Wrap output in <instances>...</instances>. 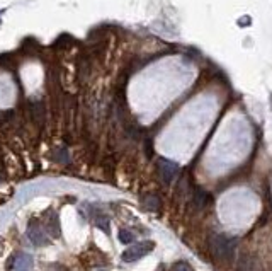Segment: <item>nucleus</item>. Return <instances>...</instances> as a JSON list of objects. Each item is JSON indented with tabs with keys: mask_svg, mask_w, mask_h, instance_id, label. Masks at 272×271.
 <instances>
[{
	"mask_svg": "<svg viewBox=\"0 0 272 271\" xmlns=\"http://www.w3.org/2000/svg\"><path fill=\"white\" fill-rule=\"evenodd\" d=\"M209 246H211V251L216 258L224 259V261H231L235 254L237 239L223 236V234H218V236H213L211 239H209Z\"/></svg>",
	"mask_w": 272,
	"mask_h": 271,
	"instance_id": "obj_1",
	"label": "nucleus"
},
{
	"mask_svg": "<svg viewBox=\"0 0 272 271\" xmlns=\"http://www.w3.org/2000/svg\"><path fill=\"white\" fill-rule=\"evenodd\" d=\"M153 247H155V244L151 242V241H143V242L135 244V246L126 249V251L123 252L121 259L124 263H135L138 259L145 258L147 254H150V252L153 251Z\"/></svg>",
	"mask_w": 272,
	"mask_h": 271,
	"instance_id": "obj_2",
	"label": "nucleus"
},
{
	"mask_svg": "<svg viewBox=\"0 0 272 271\" xmlns=\"http://www.w3.org/2000/svg\"><path fill=\"white\" fill-rule=\"evenodd\" d=\"M157 171L163 182H172L180 174V167L175 162L169 159H158L157 160Z\"/></svg>",
	"mask_w": 272,
	"mask_h": 271,
	"instance_id": "obj_3",
	"label": "nucleus"
},
{
	"mask_svg": "<svg viewBox=\"0 0 272 271\" xmlns=\"http://www.w3.org/2000/svg\"><path fill=\"white\" fill-rule=\"evenodd\" d=\"M27 237L31 239L32 244H36V246H45V244H48V237H46L45 230H43L41 227H39L38 223H34V222L29 225Z\"/></svg>",
	"mask_w": 272,
	"mask_h": 271,
	"instance_id": "obj_4",
	"label": "nucleus"
},
{
	"mask_svg": "<svg viewBox=\"0 0 272 271\" xmlns=\"http://www.w3.org/2000/svg\"><path fill=\"white\" fill-rule=\"evenodd\" d=\"M12 268L16 271H29L32 270V258L26 252H19L12 259Z\"/></svg>",
	"mask_w": 272,
	"mask_h": 271,
	"instance_id": "obj_5",
	"label": "nucleus"
},
{
	"mask_svg": "<svg viewBox=\"0 0 272 271\" xmlns=\"http://www.w3.org/2000/svg\"><path fill=\"white\" fill-rule=\"evenodd\" d=\"M211 201V196L208 195V193L204 191H198L194 195V207L198 208V210H202V208L208 207V203Z\"/></svg>",
	"mask_w": 272,
	"mask_h": 271,
	"instance_id": "obj_6",
	"label": "nucleus"
},
{
	"mask_svg": "<svg viewBox=\"0 0 272 271\" xmlns=\"http://www.w3.org/2000/svg\"><path fill=\"white\" fill-rule=\"evenodd\" d=\"M141 201H143V207L147 208V210H158L160 208V200H158V196L155 195H147L141 198Z\"/></svg>",
	"mask_w": 272,
	"mask_h": 271,
	"instance_id": "obj_7",
	"label": "nucleus"
},
{
	"mask_svg": "<svg viewBox=\"0 0 272 271\" xmlns=\"http://www.w3.org/2000/svg\"><path fill=\"white\" fill-rule=\"evenodd\" d=\"M238 271H255L253 270V261L248 258H242L240 265H238Z\"/></svg>",
	"mask_w": 272,
	"mask_h": 271,
	"instance_id": "obj_8",
	"label": "nucleus"
},
{
	"mask_svg": "<svg viewBox=\"0 0 272 271\" xmlns=\"http://www.w3.org/2000/svg\"><path fill=\"white\" fill-rule=\"evenodd\" d=\"M133 239H135V237H133V234L129 232V230H121V232H119V241H121L123 244H131Z\"/></svg>",
	"mask_w": 272,
	"mask_h": 271,
	"instance_id": "obj_9",
	"label": "nucleus"
},
{
	"mask_svg": "<svg viewBox=\"0 0 272 271\" xmlns=\"http://www.w3.org/2000/svg\"><path fill=\"white\" fill-rule=\"evenodd\" d=\"M170 271H194L189 266V263H186V261H180V263H175V265L170 268Z\"/></svg>",
	"mask_w": 272,
	"mask_h": 271,
	"instance_id": "obj_10",
	"label": "nucleus"
}]
</instances>
